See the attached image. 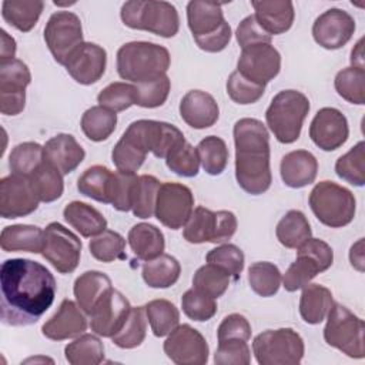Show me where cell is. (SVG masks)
Wrapping results in <instances>:
<instances>
[{
  "mask_svg": "<svg viewBox=\"0 0 365 365\" xmlns=\"http://www.w3.org/2000/svg\"><path fill=\"white\" fill-rule=\"evenodd\" d=\"M235 178L251 195L268 191L272 182L269 167V133L257 118H240L234 124Z\"/></svg>",
  "mask_w": 365,
  "mask_h": 365,
  "instance_id": "cell-2",
  "label": "cell"
},
{
  "mask_svg": "<svg viewBox=\"0 0 365 365\" xmlns=\"http://www.w3.org/2000/svg\"><path fill=\"white\" fill-rule=\"evenodd\" d=\"M128 245L141 261H150L164 252L165 241L160 228L148 222H138L128 231Z\"/></svg>",
  "mask_w": 365,
  "mask_h": 365,
  "instance_id": "cell-32",
  "label": "cell"
},
{
  "mask_svg": "<svg viewBox=\"0 0 365 365\" xmlns=\"http://www.w3.org/2000/svg\"><path fill=\"white\" fill-rule=\"evenodd\" d=\"M334 86L336 93L351 104H365V71L356 67H346L336 73Z\"/></svg>",
  "mask_w": 365,
  "mask_h": 365,
  "instance_id": "cell-48",
  "label": "cell"
},
{
  "mask_svg": "<svg viewBox=\"0 0 365 365\" xmlns=\"http://www.w3.org/2000/svg\"><path fill=\"white\" fill-rule=\"evenodd\" d=\"M181 308L182 312L194 321L204 322L211 319L217 314V302L215 298L195 289H187L181 297Z\"/></svg>",
  "mask_w": 365,
  "mask_h": 365,
  "instance_id": "cell-53",
  "label": "cell"
},
{
  "mask_svg": "<svg viewBox=\"0 0 365 365\" xmlns=\"http://www.w3.org/2000/svg\"><path fill=\"white\" fill-rule=\"evenodd\" d=\"M64 220L86 238L96 237L107 230V220L94 207L81 201H71L64 207Z\"/></svg>",
  "mask_w": 365,
  "mask_h": 365,
  "instance_id": "cell-31",
  "label": "cell"
},
{
  "mask_svg": "<svg viewBox=\"0 0 365 365\" xmlns=\"http://www.w3.org/2000/svg\"><path fill=\"white\" fill-rule=\"evenodd\" d=\"M255 10V19L258 24L268 33L282 34L288 31L295 19L294 4L289 0H254L251 1Z\"/></svg>",
  "mask_w": 365,
  "mask_h": 365,
  "instance_id": "cell-26",
  "label": "cell"
},
{
  "mask_svg": "<svg viewBox=\"0 0 365 365\" xmlns=\"http://www.w3.org/2000/svg\"><path fill=\"white\" fill-rule=\"evenodd\" d=\"M205 259L207 262L215 264L222 269H225L234 281L240 278L244 269V261H245L244 252L241 251V248H238L234 244H222L211 250L207 254Z\"/></svg>",
  "mask_w": 365,
  "mask_h": 365,
  "instance_id": "cell-57",
  "label": "cell"
},
{
  "mask_svg": "<svg viewBox=\"0 0 365 365\" xmlns=\"http://www.w3.org/2000/svg\"><path fill=\"white\" fill-rule=\"evenodd\" d=\"M181 274V265L170 254H161L160 257L145 261L141 268L144 282L151 288H170L173 287Z\"/></svg>",
  "mask_w": 365,
  "mask_h": 365,
  "instance_id": "cell-35",
  "label": "cell"
},
{
  "mask_svg": "<svg viewBox=\"0 0 365 365\" xmlns=\"http://www.w3.org/2000/svg\"><path fill=\"white\" fill-rule=\"evenodd\" d=\"M138 175L135 173L127 171H114L111 190H110V204L117 210L127 212L131 210L133 190Z\"/></svg>",
  "mask_w": 365,
  "mask_h": 365,
  "instance_id": "cell-58",
  "label": "cell"
},
{
  "mask_svg": "<svg viewBox=\"0 0 365 365\" xmlns=\"http://www.w3.org/2000/svg\"><path fill=\"white\" fill-rule=\"evenodd\" d=\"M217 338L218 342L227 339L248 341L251 338V325L244 315L230 314L221 321L217 329Z\"/></svg>",
  "mask_w": 365,
  "mask_h": 365,
  "instance_id": "cell-61",
  "label": "cell"
},
{
  "mask_svg": "<svg viewBox=\"0 0 365 365\" xmlns=\"http://www.w3.org/2000/svg\"><path fill=\"white\" fill-rule=\"evenodd\" d=\"M308 201L314 215L327 227H345L355 217L356 201L354 194L334 181L325 180L315 184Z\"/></svg>",
  "mask_w": 365,
  "mask_h": 365,
  "instance_id": "cell-7",
  "label": "cell"
},
{
  "mask_svg": "<svg viewBox=\"0 0 365 365\" xmlns=\"http://www.w3.org/2000/svg\"><path fill=\"white\" fill-rule=\"evenodd\" d=\"M279 173L285 185L291 188H302L315 181L318 161L312 153L307 150H295L282 157Z\"/></svg>",
  "mask_w": 365,
  "mask_h": 365,
  "instance_id": "cell-28",
  "label": "cell"
},
{
  "mask_svg": "<svg viewBox=\"0 0 365 365\" xmlns=\"http://www.w3.org/2000/svg\"><path fill=\"white\" fill-rule=\"evenodd\" d=\"M31 73L26 63L13 58L0 63V111L4 115H17L26 106V87Z\"/></svg>",
  "mask_w": 365,
  "mask_h": 365,
  "instance_id": "cell-17",
  "label": "cell"
},
{
  "mask_svg": "<svg viewBox=\"0 0 365 365\" xmlns=\"http://www.w3.org/2000/svg\"><path fill=\"white\" fill-rule=\"evenodd\" d=\"M230 285V274L221 267L207 262L200 267L192 277V288L212 297L220 298Z\"/></svg>",
  "mask_w": 365,
  "mask_h": 365,
  "instance_id": "cell-49",
  "label": "cell"
},
{
  "mask_svg": "<svg viewBox=\"0 0 365 365\" xmlns=\"http://www.w3.org/2000/svg\"><path fill=\"white\" fill-rule=\"evenodd\" d=\"M167 167L180 177H195L200 170V158L197 148H194L185 138L180 141L165 157Z\"/></svg>",
  "mask_w": 365,
  "mask_h": 365,
  "instance_id": "cell-50",
  "label": "cell"
},
{
  "mask_svg": "<svg viewBox=\"0 0 365 365\" xmlns=\"http://www.w3.org/2000/svg\"><path fill=\"white\" fill-rule=\"evenodd\" d=\"M297 258L282 275V287L295 292L307 287L319 272L327 271L334 262L332 248L319 238H309L297 248Z\"/></svg>",
  "mask_w": 365,
  "mask_h": 365,
  "instance_id": "cell-8",
  "label": "cell"
},
{
  "mask_svg": "<svg viewBox=\"0 0 365 365\" xmlns=\"http://www.w3.org/2000/svg\"><path fill=\"white\" fill-rule=\"evenodd\" d=\"M80 125L88 140L100 143L114 133L117 114L103 106H93L84 111Z\"/></svg>",
  "mask_w": 365,
  "mask_h": 365,
  "instance_id": "cell-38",
  "label": "cell"
},
{
  "mask_svg": "<svg viewBox=\"0 0 365 365\" xmlns=\"http://www.w3.org/2000/svg\"><path fill=\"white\" fill-rule=\"evenodd\" d=\"M147 153L127 137L121 135L111 151V160L118 171L135 173L144 163Z\"/></svg>",
  "mask_w": 365,
  "mask_h": 365,
  "instance_id": "cell-56",
  "label": "cell"
},
{
  "mask_svg": "<svg viewBox=\"0 0 365 365\" xmlns=\"http://www.w3.org/2000/svg\"><path fill=\"white\" fill-rule=\"evenodd\" d=\"M113 181V171L106 165H93L84 170L77 180V190L80 194L93 198L98 202L110 204V190Z\"/></svg>",
  "mask_w": 365,
  "mask_h": 365,
  "instance_id": "cell-37",
  "label": "cell"
},
{
  "mask_svg": "<svg viewBox=\"0 0 365 365\" xmlns=\"http://www.w3.org/2000/svg\"><path fill=\"white\" fill-rule=\"evenodd\" d=\"M111 279L101 271H86L74 281L73 292L78 307L90 315L100 299L111 289Z\"/></svg>",
  "mask_w": 365,
  "mask_h": 365,
  "instance_id": "cell-30",
  "label": "cell"
},
{
  "mask_svg": "<svg viewBox=\"0 0 365 365\" xmlns=\"http://www.w3.org/2000/svg\"><path fill=\"white\" fill-rule=\"evenodd\" d=\"M187 23L197 46L207 53L222 51L231 40V27L221 3L192 0L187 4Z\"/></svg>",
  "mask_w": 365,
  "mask_h": 365,
  "instance_id": "cell-4",
  "label": "cell"
},
{
  "mask_svg": "<svg viewBox=\"0 0 365 365\" xmlns=\"http://www.w3.org/2000/svg\"><path fill=\"white\" fill-rule=\"evenodd\" d=\"M44 3L40 0H4L1 3V16L6 23L19 31H30L38 21Z\"/></svg>",
  "mask_w": 365,
  "mask_h": 365,
  "instance_id": "cell-34",
  "label": "cell"
},
{
  "mask_svg": "<svg viewBox=\"0 0 365 365\" xmlns=\"http://www.w3.org/2000/svg\"><path fill=\"white\" fill-rule=\"evenodd\" d=\"M309 111V100L297 90H282L274 96L265 111L267 125L282 144H291L301 135L302 124Z\"/></svg>",
  "mask_w": 365,
  "mask_h": 365,
  "instance_id": "cell-5",
  "label": "cell"
},
{
  "mask_svg": "<svg viewBox=\"0 0 365 365\" xmlns=\"http://www.w3.org/2000/svg\"><path fill=\"white\" fill-rule=\"evenodd\" d=\"M227 94L237 104H254L265 93V86L254 83L240 71H232L227 80Z\"/></svg>",
  "mask_w": 365,
  "mask_h": 365,
  "instance_id": "cell-55",
  "label": "cell"
},
{
  "mask_svg": "<svg viewBox=\"0 0 365 365\" xmlns=\"http://www.w3.org/2000/svg\"><path fill=\"white\" fill-rule=\"evenodd\" d=\"M107 53L106 50L96 44L84 41L67 60L64 64L67 73L74 81L83 86H90L97 83L106 73Z\"/></svg>",
  "mask_w": 365,
  "mask_h": 365,
  "instance_id": "cell-23",
  "label": "cell"
},
{
  "mask_svg": "<svg viewBox=\"0 0 365 365\" xmlns=\"http://www.w3.org/2000/svg\"><path fill=\"white\" fill-rule=\"evenodd\" d=\"M123 135L147 154L153 153L158 158H165L167 154L185 138L175 125L157 120L133 121Z\"/></svg>",
  "mask_w": 365,
  "mask_h": 365,
  "instance_id": "cell-13",
  "label": "cell"
},
{
  "mask_svg": "<svg viewBox=\"0 0 365 365\" xmlns=\"http://www.w3.org/2000/svg\"><path fill=\"white\" fill-rule=\"evenodd\" d=\"M98 106H103L114 113L124 111L135 104V86L115 81L104 87L97 96Z\"/></svg>",
  "mask_w": 365,
  "mask_h": 365,
  "instance_id": "cell-52",
  "label": "cell"
},
{
  "mask_svg": "<svg viewBox=\"0 0 365 365\" xmlns=\"http://www.w3.org/2000/svg\"><path fill=\"white\" fill-rule=\"evenodd\" d=\"M1 34V47H0V63L13 60L16 56V41L6 30H0Z\"/></svg>",
  "mask_w": 365,
  "mask_h": 365,
  "instance_id": "cell-62",
  "label": "cell"
},
{
  "mask_svg": "<svg viewBox=\"0 0 365 365\" xmlns=\"http://www.w3.org/2000/svg\"><path fill=\"white\" fill-rule=\"evenodd\" d=\"M349 135L346 117L334 107H324L317 111L309 125L312 143L324 151L339 148Z\"/></svg>",
  "mask_w": 365,
  "mask_h": 365,
  "instance_id": "cell-22",
  "label": "cell"
},
{
  "mask_svg": "<svg viewBox=\"0 0 365 365\" xmlns=\"http://www.w3.org/2000/svg\"><path fill=\"white\" fill-rule=\"evenodd\" d=\"M131 311L130 301L117 289H110L88 315L90 328L103 338H111L124 325Z\"/></svg>",
  "mask_w": 365,
  "mask_h": 365,
  "instance_id": "cell-20",
  "label": "cell"
},
{
  "mask_svg": "<svg viewBox=\"0 0 365 365\" xmlns=\"http://www.w3.org/2000/svg\"><path fill=\"white\" fill-rule=\"evenodd\" d=\"M44 161V145L34 141L17 144L9 155V167L11 174L29 178Z\"/></svg>",
  "mask_w": 365,
  "mask_h": 365,
  "instance_id": "cell-42",
  "label": "cell"
},
{
  "mask_svg": "<svg viewBox=\"0 0 365 365\" xmlns=\"http://www.w3.org/2000/svg\"><path fill=\"white\" fill-rule=\"evenodd\" d=\"M29 180L36 195L43 202H53L58 200L64 191L63 174L46 160L29 177Z\"/></svg>",
  "mask_w": 365,
  "mask_h": 365,
  "instance_id": "cell-39",
  "label": "cell"
},
{
  "mask_svg": "<svg viewBox=\"0 0 365 365\" xmlns=\"http://www.w3.org/2000/svg\"><path fill=\"white\" fill-rule=\"evenodd\" d=\"M194 211L192 191L180 182H164L160 185L154 215L170 230L185 225Z\"/></svg>",
  "mask_w": 365,
  "mask_h": 365,
  "instance_id": "cell-15",
  "label": "cell"
},
{
  "mask_svg": "<svg viewBox=\"0 0 365 365\" xmlns=\"http://www.w3.org/2000/svg\"><path fill=\"white\" fill-rule=\"evenodd\" d=\"M275 234L277 240L285 248H298L311 238L312 231L304 212L289 210L277 224Z\"/></svg>",
  "mask_w": 365,
  "mask_h": 365,
  "instance_id": "cell-36",
  "label": "cell"
},
{
  "mask_svg": "<svg viewBox=\"0 0 365 365\" xmlns=\"http://www.w3.org/2000/svg\"><path fill=\"white\" fill-rule=\"evenodd\" d=\"M81 241L60 222H50L44 230V247L41 255L60 274L73 272L81 257Z\"/></svg>",
  "mask_w": 365,
  "mask_h": 365,
  "instance_id": "cell-14",
  "label": "cell"
},
{
  "mask_svg": "<svg viewBox=\"0 0 365 365\" xmlns=\"http://www.w3.org/2000/svg\"><path fill=\"white\" fill-rule=\"evenodd\" d=\"M125 240L117 231L104 230L101 234L90 240V254L101 262H113L124 258Z\"/></svg>",
  "mask_w": 365,
  "mask_h": 365,
  "instance_id": "cell-51",
  "label": "cell"
},
{
  "mask_svg": "<svg viewBox=\"0 0 365 365\" xmlns=\"http://www.w3.org/2000/svg\"><path fill=\"white\" fill-rule=\"evenodd\" d=\"M335 173L344 181L362 187L365 184V143H356L335 163Z\"/></svg>",
  "mask_w": 365,
  "mask_h": 365,
  "instance_id": "cell-47",
  "label": "cell"
},
{
  "mask_svg": "<svg viewBox=\"0 0 365 365\" xmlns=\"http://www.w3.org/2000/svg\"><path fill=\"white\" fill-rule=\"evenodd\" d=\"M171 57L164 46L150 41H130L117 51V73L134 84L153 81L164 76Z\"/></svg>",
  "mask_w": 365,
  "mask_h": 365,
  "instance_id": "cell-3",
  "label": "cell"
},
{
  "mask_svg": "<svg viewBox=\"0 0 365 365\" xmlns=\"http://www.w3.org/2000/svg\"><path fill=\"white\" fill-rule=\"evenodd\" d=\"M29 178L21 175H7L0 180V215L6 220H14L30 215L38 207Z\"/></svg>",
  "mask_w": 365,
  "mask_h": 365,
  "instance_id": "cell-19",
  "label": "cell"
},
{
  "mask_svg": "<svg viewBox=\"0 0 365 365\" xmlns=\"http://www.w3.org/2000/svg\"><path fill=\"white\" fill-rule=\"evenodd\" d=\"M180 115L190 127L204 130L217 123L220 108L211 94L202 90H190L180 101Z\"/></svg>",
  "mask_w": 365,
  "mask_h": 365,
  "instance_id": "cell-25",
  "label": "cell"
},
{
  "mask_svg": "<svg viewBox=\"0 0 365 365\" xmlns=\"http://www.w3.org/2000/svg\"><path fill=\"white\" fill-rule=\"evenodd\" d=\"M135 86V104L144 108H155L163 106L170 94L171 81L167 74L147 83Z\"/></svg>",
  "mask_w": 365,
  "mask_h": 365,
  "instance_id": "cell-54",
  "label": "cell"
},
{
  "mask_svg": "<svg viewBox=\"0 0 365 365\" xmlns=\"http://www.w3.org/2000/svg\"><path fill=\"white\" fill-rule=\"evenodd\" d=\"M123 23L134 30H145L164 38L174 37L180 29L177 9L168 1L131 0L121 6Z\"/></svg>",
  "mask_w": 365,
  "mask_h": 365,
  "instance_id": "cell-6",
  "label": "cell"
},
{
  "mask_svg": "<svg viewBox=\"0 0 365 365\" xmlns=\"http://www.w3.org/2000/svg\"><path fill=\"white\" fill-rule=\"evenodd\" d=\"M144 309L151 331L158 338L168 335L180 322L177 307L167 299H153L144 305Z\"/></svg>",
  "mask_w": 365,
  "mask_h": 365,
  "instance_id": "cell-41",
  "label": "cell"
},
{
  "mask_svg": "<svg viewBox=\"0 0 365 365\" xmlns=\"http://www.w3.org/2000/svg\"><path fill=\"white\" fill-rule=\"evenodd\" d=\"M0 247L6 252L41 254L44 247V231L37 225H7L0 234Z\"/></svg>",
  "mask_w": 365,
  "mask_h": 365,
  "instance_id": "cell-29",
  "label": "cell"
},
{
  "mask_svg": "<svg viewBox=\"0 0 365 365\" xmlns=\"http://www.w3.org/2000/svg\"><path fill=\"white\" fill-rule=\"evenodd\" d=\"M349 261L351 265L358 269L359 272L364 271V238H359L349 251Z\"/></svg>",
  "mask_w": 365,
  "mask_h": 365,
  "instance_id": "cell-63",
  "label": "cell"
},
{
  "mask_svg": "<svg viewBox=\"0 0 365 365\" xmlns=\"http://www.w3.org/2000/svg\"><path fill=\"white\" fill-rule=\"evenodd\" d=\"M160 185L161 182L154 175H138L131 198V211L135 217L143 220L153 217Z\"/></svg>",
  "mask_w": 365,
  "mask_h": 365,
  "instance_id": "cell-43",
  "label": "cell"
},
{
  "mask_svg": "<svg viewBox=\"0 0 365 365\" xmlns=\"http://www.w3.org/2000/svg\"><path fill=\"white\" fill-rule=\"evenodd\" d=\"M334 305L332 292L321 284H308L299 298L301 318L311 325L321 324Z\"/></svg>",
  "mask_w": 365,
  "mask_h": 365,
  "instance_id": "cell-33",
  "label": "cell"
},
{
  "mask_svg": "<svg viewBox=\"0 0 365 365\" xmlns=\"http://www.w3.org/2000/svg\"><path fill=\"white\" fill-rule=\"evenodd\" d=\"M200 164L210 175H220L228 163V148L222 138L217 135H208L202 138L197 145Z\"/></svg>",
  "mask_w": 365,
  "mask_h": 365,
  "instance_id": "cell-45",
  "label": "cell"
},
{
  "mask_svg": "<svg viewBox=\"0 0 365 365\" xmlns=\"http://www.w3.org/2000/svg\"><path fill=\"white\" fill-rule=\"evenodd\" d=\"M87 329V318L77 302L63 299L56 314L41 327V332L51 341L77 338Z\"/></svg>",
  "mask_w": 365,
  "mask_h": 365,
  "instance_id": "cell-24",
  "label": "cell"
},
{
  "mask_svg": "<svg viewBox=\"0 0 365 365\" xmlns=\"http://www.w3.org/2000/svg\"><path fill=\"white\" fill-rule=\"evenodd\" d=\"M281 70V54L271 43L255 44L241 50L237 71L248 80L267 86Z\"/></svg>",
  "mask_w": 365,
  "mask_h": 365,
  "instance_id": "cell-18",
  "label": "cell"
},
{
  "mask_svg": "<svg viewBox=\"0 0 365 365\" xmlns=\"http://www.w3.org/2000/svg\"><path fill=\"white\" fill-rule=\"evenodd\" d=\"M86 151L71 134H57L44 144V160L63 175L73 173L84 160Z\"/></svg>",
  "mask_w": 365,
  "mask_h": 365,
  "instance_id": "cell-27",
  "label": "cell"
},
{
  "mask_svg": "<svg viewBox=\"0 0 365 365\" xmlns=\"http://www.w3.org/2000/svg\"><path fill=\"white\" fill-rule=\"evenodd\" d=\"M237 225L238 222L234 212L227 210L211 211L200 205L185 222L182 235L190 244H222L232 238Z\"/></svg>",
  "mask_w": 365,
  "mask_h": 365,
  "instance_id": "cell-11",
  "label": "cell"
},
{
  "mask_svg": "<svg viewBox=\"0 0 365 365\" xmlns=\"http://www.w3.org/2000/svg\"><path fill=\"white\" fill-rule=\"evenodd\" d=\"M0 318L4 325L36 324L51 307L57 284L53 274L40 262L10 258L0 268Z\"/></svg>",
  "mask_w": 365,
  "mask_h": 365,
  "instance_id": "cell-1",
  "label": "cell"
},
{
  "mask_svg": "<svg viewBox=\"0 0 365 365\" xmlns=\"http://www.w3.org/2000/svg\"><path fill=\"white\" fill-rule=\"evenodd\" d=\"M362 43H364V38H359L358 43L354 46V48H352V51H351V64H352V67H356V68H362V70H364Z\"/></svg>",
  "mask_w": 365,
  "mask_h": 365,
  "instance_id": "cell-64",
  "label": "cell"
},
{
  "mask_svg": "<svg viewBox=\"0 0 365 365\" xmlns=\"http://www.w3.org/2000/svg\"><path fill=\"white\" fill-rule=\"evenodd\" d=\"M252 352L259 365H298L305 345L292 328L267 329L254 338Z\"/></svg>",
  "mask_w": 365,
  "mask_h": 365,
  "instance_id": "cell-9",
  "label": "cell"
},
{
  "mask_svg": "<svg viewBox=\"0 0 365 365\" xmlns=\"http://www.w3.org/2000/svg\"><path fill=\"white\" fill-rule=\"evenodd\" d=\"M64 356L71 365H97L104 359V345L97 334H81L66 345Z\"/></svg>",
  "mask_w": 365,
  "mask_h": 365,
  "instance_id": "cell-40",
  "label": "cell"
},
{
  "mask_svg": "<svg viewBox=\"0 0 365 365\" xmlns=\"http://www.w3.org/2000/svg\"><path fill=\"white\" fill-rule=\"evenodd\" d=\"M214 362L217 365H248L251 362V351L247 341L227 339L218 342Z\"/></svg>",
  "mask_w": 365,
  "mask_h": 365,
  "instance_id": "cell-59",
  "label": "cell"
},
{
  "mask_svg": "<svg viewBox=\"0 0 365 365\" xmlns=\"http://www.w3.org/2000/svg\"><path fill=\"white\" fill-rule=\"evenodd\" d=\"M355 31L354 17L342 9H329L319 14L312 24L314 40L327 50L344 47Z\"/></svg>",
  "mask_w": 365,
  "mask_h": 365,
  "instance_id": "cell-21",
  "label": "cell"
},
{
  "mask_svg": "<svg viewBox=\"0 0 365 365\" xmlns=\"http://www.w3.org/2000/svg\"><path fill=\"white\" fill-rule=\"evenodd\" d=\"M327 317L328 319L324 328L325 342L329 346L339 349L349 358H364V321L351 312L346 307L336 302H334Z\"/></svg>",
  "mask_w": 365,
  "mask_h": 365,
  "instance_id": "cell-10",
  "label": "cell"
},
{
  "mask_svg": "<svg viewBox=\"0 0 365 365\" xmlns=\"http://www.w3.org/2000/svg\"><path fill=\"white\" fill-rule=\"evenodd\" d=\"M235 38L242 48L255 46V44H264V43H271V36L264 31V29L258 24L257 19L254 14L247 16L244 20L237 27L235 31Z\"/></svg>",
  "mask_w": 365,
  "mask_h": 365,
  "instance_id": "cell-60",
  "label": "cell"
},
{
  "mask_svg": "<svg viewBox=\"0 0 365 365\" xmlns=\"http://www.w3.org/2000/svg\"><path fill=\"white\" fill-rule=\"evenodd\" d=\"M44 41L54 60L64 66L68 57L84 43L80 17L67 10L53 13L44 27Z\"/></svg>",
  "mask_w": 365,
  "mask_h": 365,
  "instance_id": "cell-12",
  "label": "cell"
},
{
  "mask_svg": "<svg viewBox=\"0 0 365 365\" xmlns=\"http://www.w3.org/2000/svg\"><path fill=\"white\" fill-rule=\"evenodd\" d=\"M164 352L177 365H204L210 348L200 331L188 324L177 325L164 341Z\"/></svg>",
  "mask_w": 365,
  "mask_h": 365,
  "instance_id": "cell-16",
  "label": "cell"
},
{
  "mask_svg": "<svg viewBox=\"0 0 365 365\" xmlns=\"http://www.w3.org/2000/svg\"><path fill=\"white\" fill-rule=\"evenodd\" d=\"M147 334V315L144 307L131 308L123 328L111 336L114 345L123 349H133L140 346Z\"/></svg>",
  "mask_w": 365,
  "mask_h": 365,
  "instance_id": "cell-44",
  "label": "cell"
},
{
  "mask_svg": "<svg viewBox=\"0 0 365 365\" xmlns=\"http://www.w3.org/2000/svg\"><path fill=\"white\" fill-rule=\"evenodd\" d=\"M282 275L278 267L268 261L254 262L248 268V282L251 289L259 297L268 298L278 292Z\"/></svg>",
  "mask_w": 365,
  "mask_h": 365,
  "instance_id": "cell-46",
  "label": "cell"
}]
</instances>
